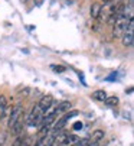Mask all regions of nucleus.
Returning <instances> with one entry per match:
<instances>
[{
    "label": "nucleus",
    "instance_id": "obj_9",
    "mask_svg": "<svg viewBox=\"0 0 134 146\" xmlns=\"http://www.w3.org/2000/svg\"><path fill=\"white\" fill-rule=\"evenodd\" d=\"M7 101H6V97L5 96H0V120H3L6 117V113H7Z\"/></svg>",
    "mask_w": 134,
    "mask_h": 146
},
{
    "label": "nucleus",
    "instance_id": "obj_18",
    "mask_svg": "<svg viewBox=\"0 0 134 146\" xmlns=\"http://www.w3.org/2000/svg\"><path fill=\"white\" fill-rule=\"evenodd\" d=\"M6 137H7V135L6 133H0V146H3L5 145V142H6Z\"/></svg>",
    "mask_w": 134,
    "mask_h": 146
},
{
    "label": "nucleus",
    "instance_id": "obj_3",
    "mask_svg": "<svg viewBox=\"0 0 134 146\" xmlns=\"http://www.w3.org/2000/svg\"><path fill=\"white\" fill-rule=\"evenodd\" d=\"M130 20H133V19H127L125 16H121V15L117 17L116 23L113 25V35H114V38H118V36L123 35V32L125 31V28H127Z\"/></svg>",
    "mask_w": 134,
    "mask_h": 146
},
{
    "label": "nucleus",
    "instance_id": "obj_23",
    "mask_svg": "<svg viewBox=\"0 0 134 146\" xmlns=\"http://www.w3.org/2000/svg\"><path fill=\"white\" fill-rule=\"evenodd\" d=\"M98 146H100V145H98Z\"/></svg>",
    "mask_w": 134,
    "mask_h": 146
},
{
    "label": "nucleus",
    "instance_id": "obj_21",
    "mask_svg": "<svg viewBox=\"0 0 134 146\" xmlns=\"http://www.w3.org/2000/svg\"><path fill=\"white\" fill-rule=\"evenodd\" d=\"M52 68H53L55 71H63V70H65L63 67H52Z\"/></svg>",
    "mask_w": 134,
    "mask_h": 146
},
{
    "label": "nucleus",
    "instance_id": "obj_15",
    "mask_svg": "<svg viewBox=\"0 0 134 146\" xmlns=\"http://www.w3.org/2000/svg\"><path fill=\"white\" fill-rule=\"evenodd\" d=\"M89 139H92V140H95V142H101V140L104 139V132L98 129V130L92 132V136L89 137Z\"/></svg>",
    "mask_w": 134,
    "mask_h": 146
},
{
    "label": "nucleus",
    "instance_id": "obj_12",
    "mask_svg": "<svg viewBox=\"0 0 134 146\" xmlns=\"http://www.w3.org/2000/svg\"><path fill=\"white\" fill-rule=\"evenodd\" d=\"M101 5L100 3H92V6H91V17L92 19H98V16H100V12H101Z\"/></svg>",
    "mask_w": 134,
    "mask_h": 146
},
{
    "label": "nucleus",
    "instance_id": "obj_2",
    "mask_svg": "<svg viewBox=\"0 0 134 146\" xmlns=\"http://www.w3.org/2000/svg\"><path fill=\"white\" fill-rule=\"evenodd\" d=\"M121 38H123V39H121V42H123L124 46L128 48V46L133 45V42H134V19L128 22V25H127L125 31L123 32Z\"/></svg>",
    "mask_w": 134,
    "mask_h": 146
},
{
    "label": "nucleus",
    "instance_id": "obj_4",
    "mask_svg": "<svg viewBox=\"0 0 134 146\" xmlns=\"http://www.w3.org/2000/svg\"><path fill=\"white\" fill-rule=\"evenodd\" d=\"M42 117H43V111L40 110V107L36 106L32 109L30 114H29V119H28V124L30 127H35V126H39V124L42 123Z\"/></svg>",
    "mask_w": 134,
    "mask_h": 146
},
{
    "label": "nucleus",
    "instance_id": "obj_11",
    "mask_svg": "<svg viewBox=\"0 0 134 146\" xmlns=\"http://www.w3.org/2000/svg\"><path fill=\"white\" fill-rule=\"evenodd\" d=\"M71 103L69 101H61L59 104H56V111H58V114L59 113H63V111H69L71 110Z\"/></svg>",
    "mask_w": 134,
    "mask_h": 146
},
{
    "label": "nucleus",
    "instance_id": "obj_8",
    "mask_svg": "<svg viewBox=\"0 0 134 146\" xmlns=\"http://www.w3.org/2000/svg\"><path fill=\"white\" fill-rule=\"evenodd\" d=\"M52 103H53L52 96H43V97L40 98V101L38 103V106L40 107V110H42V111H45L46 109H49V107L52 106Z\"/></svg>",
    "mask_w": 134,
    "mask_h": 146
},
{
    "label": "nucleus",
    "instance_id": "obj_5",
    "mask_svg": "<svg viewBox=\"0 0 134 146\" xmlns=\"http://www.w3.org/2000/svg\"><path fill=\"white\" fill-rule=\"evenodd\" d=\"M23 114V110H22V106L20 104H17V106H15L13 109H12V111H10V114H9V120H7V127L9 129H12V126L17 121V119Z\"/></svg>",
    "mask_w": 134,
    "mask_h": 146
},
{
    "label": "nucleus",
    "instance_id": "obj_20",
    "mask_svg": "<svg viewBox=\"0 0 134 146\" xmlns=\"http://www.w3.org/2000/svg\"><path fill=\"white\" fill-rule=\"evenodd\" d=\"M74 129H75V130L82 129V123H79V121H78V123H75V124H74Z\"/></svg>",
    "mask_w": 134,
    "mask_h": 146
},
{
    "label": "nucleus",
    "instance_id": "obj_10",
    "mask_svg": "<svg viewBox=\"0 0 134 146\" xmlns=\"http://www.w3.org/2000/svg\"><path fill=\"white\" fill-rule=\"evenodd\" d=\"M78 136L77 135H66V137L63 139V142H62V145L61 146H74L77 142H78Z\"/></svg>",
    "mask_w": 134,
    "mask_h": 146
},
{
    "label": "nucleus",
    "instance_id": "obj_19",
    "mask_svg": "<svg viewBox=\"0 0 134 146\" xmlns=\"http://www.w3.org/2000/svg\"><path fill=\"white\" fill-rule=\"evenodd\" d=\"M32 145V139L30 137H25L23 142H22V146H30Z\"/></svg>",
    "mask_w": 134,
    "mask_h": 146
},
{
    "label": "nucleus",
    "instance_id": "obj_14",
    "mask_svg": "<svg viewBox=\"0 0 134 146\" xmlns=\"http://www.w3.org/2000/svg\"><path fill=\"white\" fill-rule=\"evenodd\" d=\"M104 103L107 104L108 107H116L117 104H118V98H117L116 96H111V97H108V96H107V98L104 100Z\"/></svg>",
    "mask_w": 134,
    "mask_h": 146
},
{
    "label": "nucleus",
    "instance_id": "obj_1",
    "mask_svg": "<svg viewBox=\"0 0 134 146\" xmlns=\"http://www.w3.org/2000/svg\"><path fill=\"white\" fill-rule=\"evenodd\" d=\"M79 114V111H77V110H72V111H68L65 116H62L58 121H55V124H53V127H52V130H51V133H53V135H56V133H59L61 130H63L65 129V126H66V123H68L71 119H74V117H77Z\"/></svg>",
    "mask_w": 134,
    "mask_h": 146
},
{
    "label": "nucleus",
    "instance_id": "obj_16",
    "mask_svg": "<svg viewBox=\"0 0 134 146\" xmlns=\"http://www.w3.org/2000/svg\"><path fill=\"white\" fill-rule=\"evenodd\" d=\"M89 143V137H84V139H78V142L74 146H86Z\"/></svg>",
    "mask_w": 134,
    "mask_h": 146
},
{
    "label": "nucleus",
    "instance_id": "obj_6",
    "mask_svg": "<svg viewBox=\"0 0 134 146\" xmlns=\"http://www.w3.org/2000/svg\"><path fill=\"white\" fill-rule=\"evenodd\" d=\"M23 124H25V117H23V114H22L19 119H17V121L12 126V129H10V132H12V135L13 136H17V135H20V132H22V129H23Z\"/></svg>",
    "mask_w": 134,
    "mask_h": 146
},
{
    "label": "nucleus",
    "instance_id": "obj_22",
    "mask_svg": "<svg viewBox=\"0 0 134 146\" xmlns=\"http://www.w3.org/2000/svg\"><path fill=\"white\" fill-rule=\"evenodd\" d=\"M102 2H104V5H110V2H111V0H102Z\"/></svg>",
    "mask_w": 134,
    "mask_h": 146
},
{
    "label": "nucleus",
    "instance_id": "obj_13",
    "mask_svg": "<svg viewBox=\"0 0 134 146\" xmlns=\"http://www.w3.org/2000/svg\"><path fill=\"white\" fill-rule=\"evenodd\" d=\"M92 98L97 100V101H104L107 98V93L104 90H97V91L92 93Z\"/></svg>",
    "mask_w": 134,
    "mask_h": 146
},
{
    "label": "nucleus",
    "instance_id": "obj_7",
    "mask_svg": "<svg viewBox=\"0 0 134 146\" xmlns=\"http://www.w3.org/2000/svg\"><path fill=\"white\" fill-rule=\"evenodd\" d=\"M53 136H55V135L49 132V135L39 137V139H38V142L35 143V146H52V142H53Z\"/></svg>",
    "mask_w": 134,
    "mask_h": 146
},
{
    "label": "nucleus",
    "instance_id": "obj_17",
    "mask_svg": "<svg viewBox=\"0 0 134 146\" xmlns=\"http://www.w3.org/2000/svg\"><path fill=\"white\" fill-rule=\"evenodd\" d=\"M22 142H23V136H20V135H17V136H16V139L13 140L12 146H22Z\"/></svg>",
    "mask_w": 134,
    "mask_h": 146
}]
</instances>
